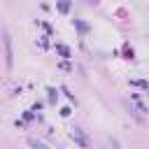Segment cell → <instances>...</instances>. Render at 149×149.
<instances>
[{
    "label": "cell",
    "mask_w": 149,
    "mask_h": 149,
    "mask_svg": "<svg viewBox=\"0 0 149 149\" xmlns=\"http://www.w3.org/2000/svg\"><path fill=\"white\" fill-rule=\"evenodd\" d=\"M2 42H5V63H7V68H12V40H9L7 30L2 33Z\"/></svg>",
    "instance_id": "6da1fadb"
},
{
    "label": "cell",
    "mask_w": 149,
    "mask_h": 149,
    "mask_svg": "<svg viewBox=\"0 0 149 149\" xmlns=\"http://www.w3.org/2000/svg\"><path fill=\"white\" fill-rule=\"evenodd\" d=\"M68 7H70L68 2H61V5H58V9H61V12H68Z\"/></svg>",
    "instance_id": "7a4b0ae2"
}]
</instances>
